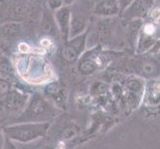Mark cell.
<instances>
[{
  "label": "cell",
  "mask_w": 160,
  "mask_h": 149,
  "mask_svg": "<svg viewBox=\"0 0 160 149\" xmlns=\"http://www.w3.org/2000/svg\"><path fill=\"white\" fill-rule=\"evenodd\" d=\"M48 121H28L6 126L4 128L5 137L17 143H30L46 135L50 128Z\"/></svg>",
  "instance_id": "6da1fadb"
},
{
  "label": "cell",
  "mask_w": 160,
  "mask_h": 149,
  "mask_svg": "<svg viewBox=\"0 0 160 149\" xmlns=\"http://www.w3.org/2000/svg\"><path fill=\"white\" fill-rule=\"evenodd\" d=\"M128 67L133 76L145 81L160 80V59L155 54H135L128 61Z\"/></svg>",
  "instance_id": "7a4b0ae2"
},
{
  "label": "cell",
  "mask_w": 160,
  "mask_h": 149,
  "mask_svg": "<svg viewBox=\"0 0 160 149\" xmlns=\"http://www.w3.org/2000/svg\"><path fill=\"white\" fill-rule=\"evenodd\" d=\"M17 70L22 78L33 84H41L50 78L51 75L49 65L39 58H23L19 60Z\"/></svg>",
  "instance_id": "3957f363"
},
{
  "label": "cell",
  "mask_w": 160,
  "mask_h": 149,
  "mask_svg": "<svg viewBox=\"0 0 160 149\" xmlns=\"http://www.w3.org/2000/svg\"><path fill=\"white\" fill-rule=\"evenodd\" d=\"M28 4L24 0H3L0 5V24L4 22H23L27 18Z\"/></svg>",
  "instance_id": "277c9868"
},
{
  "label": "cell",
  "mask_w": 160,
  "mask_h": 149,
  "mask_svg": "<svg viewBox=\"0 0 160 149\" xmlns=\"http://www.w3.org/2000/svg\"><path fill=\"white\" fill-rule=\"evenodd\" d=\"M106 63V56L102 54L98 46L90 48L85 54H82L79 58L78 69L80 74L89 76L95 73Z\"/></svg>",
  "instance_id": "5b68a950"
},
{
  "label": "cell",
  "mask_w": 160,
  "mask_h": 149,
  "mask_svg": "<svg viewBox=\"0 0 160 149\" xmlns=\"http://www.w3.org/2000/svg\"><path fill=\"white\" fill-rule=\"evenodd\" d=\"M145 87V80L139 77L132 76L125 82L124 85V96L126 106L131 109L137 108L141 106L143 91Z\"/></svg>",
  "instance_id": "8992f818"
},
{
  "label": "cell",
  "mask_w": 160,
  "mask_h": 149,
  "mask_svg": "<svg viewBox=\"0 0 160 149\" xmlns=\"http://www.w3.org/2000/svg\"><path fill=\"white\" fill-rule=\"evenodd\" d=\"M52 113L51 106L48 104L45 99L40 96H33L24 110V113L21 115V118H24V122L40 121V119L47 117Z\"/></svg>",
  "instance_id": "52a82bcc"
},
{
  "label": "cell",
  "mask_w": 160,
  "mask_h": 149,
  "mask_svg": "<svg viewBox=\"0 0 160 149\" xmlns=\"http://www.w3.org/2000/svg\"><path fill=\"white\" fill-rule=\"evenodd\" d=\"M141 106L144 107L147 112H160V80L145 81Z\"/></svg>",
  "instance_id": "ba28073f"
},
{
  "label": "cell",
  "mask_w": 160,
  "mask_h": 149,
  "mask_svg": "<svg viewBox=\"0 0 160 149\" xmlns=\"http://www.w3.org/2000/svg\"><path fill=\"white\" fill-rule=\"evenodd\" d=\"M155 2L156 0H133V2L121 13L120 16L128 21L135 18L144 19Z\"/></svg>",
  "instance_id": "9c48e42d"
},
{
  "label": "cell",
  "mask_w": 160,
  "mask_h": 149,
  "mask_svg": "<svg viewBox=\"0 0 160 149\" xmlns=\"http://www.w3.org/2000/svg\"><path fill=\"white\" fill-rule=\"evenodd\" d=\"M92 13L98 18H114L120 16L121 10L118 0H98Z\"/></svg>",
  "instance_id": "30bf717a"
},
{
  "label": "cell",
  "mask_w": 160,
  "mask_h": 149,
  "mask_svg": "<svg viewBox=\"0 0 160 149\" xmlns=\"http://www.w3.org/2000/svg\"><path fill=\"white\" fill-rule=\"evenodd\" d=\"M25 96L17 90H9L6 95L0 98V103L7 112H17L28 103V97Z\"/></svg>",
  "instance_id": "8fae6325"
},
{
  "label": "cell",
  "mask_w": 160,
  "mask_h": 149,
  "mask_svg": "<svg viewBox=\"0 0 160 149\" xmlns=\"http://www.w3.org/2000/svg\"><path fill=\"white\" fill-rule=\"evenodd\" d=\"M72 10L70 5H63L56 11H54V18L56 21L59 33L62 35L65 42L69 40L70 23H71Z\"/></svg>",
  "instance_id": "7c38bea8"
},
{
  "label": "cell",
  "mask_w": 160,
  "mask_h": 149,
  "mask_svg": "<svg viewBox=\"0 0 160 149\" xmlns=\"http://www.w3.org/2000/svg\"><path fill=\"white\" fill-rule=\"evenodd\" d=\"M24 26L22 22H4L0 24V37L4 40H16L23 34Z\"/></svg>",
  "instance_id": "4fadbf2b"
},
{
  "label": "cell",
  "mask_w": 160,
  "mask_h": 149,
  "mask_svg": "<svg viewBox=\"0 0 160 149\" xmlns=\"http://www.w3.org/2000/svg\"><path fill=\"white\" fill-rule=\"evenodd\" d=\"M71 15V23H70V32H69V39L79 36L82 33H85L88 29V20L85 16H82L80 11H75L73 8Z\"/></svg>",
  "instance_id": "5bb4252c"
},
{
  "label": "cell",
  "mask_w": 160,
  "mask_h": 149,
  "mask_svg": "<svg viewBox=\"0 0 160 149\" xmlns=\"http://www.w3.org/2000/svg\"><path fill=\"white\" fill-rule=\"evenodd\" d=\"M158 38L154 35L148 34L145 31H143L141 28V31L139 33L137 40L135 43L134 52L135 54H146L151 51L154 44L157 41Z\"/></svg>",
  "instance_id": "9a60e30c"
},
{
  "label": "cell",
  "mask_w": 160,
  "mask_h": 149,
  "mask_svg": "<svg viewBox=\"0 0 160 149\" xmlns=\"http://www.w3.org/2000/svg\"><path fill=\"white\" fill-rule=\"evenodd\" d=\"M128 26H126V42L128 43V45L132 49H134L137 37H138L143 23H144V19L135 18L128 20Z\"/></svg>",
  "instance_id": "2e32d148"
},
{
  "label": "cell",
  "mask_w": 160,
  "mask_h": 149,
  "mask_svg": "<svg viewBox=\"0 0 160 149\" xmlns=\"http://www.w3.org/2000/svg\"><path fill=\"white\" fill-rule=\"evenodd\" d=\"M39 22H40V28L44 34L55 35V32H56V30H58L56 21H55L54 18V14L51 13V10L49 8L43 9Z\"/></svg>",
  "instance_id": "e0dca14e"
},
{
  "label": "cell",
  "mask_w": 160,
  "mask_h": 149,
  "mask_svg": "<svg viewBox=\"0 0 160 149\" xmlns=\"http://www.w3.org/2000/svg\"><path fill=\"white\" fill-rule=\"evenodd\" d=\"M62 56L64 60H66L67 62H75V61H77L80 58V55L70 45H68L67 43H66V45L64 46V49L62 51Z\"/></svg>",
  "instance_id": "ac0fdd59"
},
{
  "label": "cell",
  "mask_w": 160,
  "mask_h": 149,
  "mask_svg": "<svg viewBox=\"0 0 160 149\" xmlns=\"http://www.w3.org/2000/svg\"><path fill=\"white\" fill-rule=\"evenodd\" d=\"M78 131H79V129L77 127H74V126H68V127L65 128V130L63 131L62 138L63 139H70L78 133Z\"/></svg>",
  "instance_id": "d6986e66"
},
{
  "label": "cell",
  "mask_w": 160,
  "mask_h": 149,
  "mask_svg": "<svg viewBox=\"0 0 160 149\" xmlns=\"http://www.w3.org/2000/svg\"><path fill=\"white\" fill-rule=\"evenodd\" d=\"M63 5H65L64 0H47V6L52 11H56Z\"/></svg>",
  "instance_id": "ffe728a7"
},
{
  "label": "cell",
  "mask_w": 160,
  "mask_h": 149,
  "mask_svg": "<svg viewBox=\"0 0 160 149\" xmlns=\"http://www.w3.org/2000/svg\"><path fill=\"white\" fill-rule=\"evenodd\" d=\"M118 3H119V6H120V10H121V13L128 8L129 5L133 2V0H118ZM121 15V14H120Z\"/></svg>",
  "instance_id": "44dd1931"
},
{
  "label": "cell",
  "mask_w": 160,
  "mask_h": 149,
  "mask_svg": "<svg viewBox=\"0 0 160 149\" xmlns=\"http://www.w3.org/2000/svg\"><path fill=\"white\" fill-rule=\"evenodd\" d=\"M5 138H6V137H5ZM4 149H17V148H16V146H15L13 141H11L8 138H6V139H5Z\"/></svg>",
  "instance_id": "7402d4cb"
},
{
  "label": "cell",
  "mask_w": 160,
  "mask_h": 149,
  "mask_svg": "<svg viewBox=\"0 0 160 149\" xmlns=\"http://www.w3.org/2000/svg\"><path fill=\"white\" fill-rule=\"evenodd\" d=\"M75 0H64V4L65 5H70L72 2H74Z\"/></svg>",
  "instance_id": "603a6c76"
},
{
  "label": "cell",
  "mask_w": 160,
  "mask_h": 149,
  "mask_svg": "<svg viewBox=\"0 0 160 149\" xmlns=\"http://www.w3.org/2000/svg\"><path fill=\"white\" fill-rule=\"evenodd\" d=\"M155 55H157V56H158V58L160 59V51H159V52H158L157 54H155Z\"/></svg>",
  "instance_id": "cb8c5ba5"
}]
</instances>
